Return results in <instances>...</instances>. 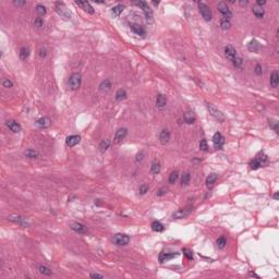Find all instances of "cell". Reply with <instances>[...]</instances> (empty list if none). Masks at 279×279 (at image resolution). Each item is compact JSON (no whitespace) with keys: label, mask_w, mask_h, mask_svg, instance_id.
<instances>
[{"label":"cell","mask_w":279,"mask_h":279,"mask_svg":"<svg viewBox=\"0 0 279 279\" xmlns=\"http://www.w3.org/2000/svg\"><path fill=\"white\" fill-rule=\"evenodd\" d=\"M267 156L265 155L263 152H260V153L256 155V157L254 158L253 160H251L250 162V169L252 170H257L260 169L261 167H263L265 164H267Z\"/></svg>","instance_id":"6da1fadb"},{"label":"cell","mask_w":279,"mask_h":279,"mask_svg":"<svg viewBox=\"0 0 279 279\" xmlns=\"http://www.w3.org/2000/svg\"><path fill=\"white\" fill-rule=\"evenodd\" d=\"M55 9H56V12H57L58 14H59L61 18H63V19L70 20L72 18L71 11L68 9V7L63 2H60V1L56 2L55 3Z\"/></svg>","instance_id":"7a4b0ae2"},{"label":"cell","mask_w":279,"mask_h":279,"mask_svg":"<svg viewBox=\"0 0 279 279\" xmlns=\"http://www.w3.org/2000/svg\"><path fill=\"white\" fill-rule=\"evenodd\" d=\"M82 83V77L80 73H73L71 77L69 78V81H68V84H69V87L73 91L78 90V88L81 86Z\"/></svg>","instance_id":"3957f363"},{"label":"cell","mask_w":279,"mask_h":279,"mask_svg":"<svg viewBox=\"0 0 279 279\" xmlns=\"http://www.w3.org/2000/svg\"><path fill=\"white\" fill-rule=\"evenodd\" d=\"M112 241H114V243L117 244V245L124 246V245H128V244H129L130 237L126 236V234H124V233H117L112 237Z\"/></svg>","instance_id":"277c9868"},{"label":"cell","mask_w":279,"mask_h":279,"mask_svg":"<svg viewBox=\"0 0 279 279\" xmlns=\"http://www.w3.org/2000/svg\"><path fill=\"white\" fill-rule=\"evenodd\" d=\"M206 106H207L208 111H209L210 116H212L213 118H215V119L217 120L218 122H224L225 121V116L222 115L221 111L218 110L217 108L213 105V104H207Z\"/></svg>","instance_id":"5b68a950"},{"label":"cell","mask_w":279,"mask_h":279,"mask_svg":"<svg viewBox=\"0 0 279 279\" xmlns=\"http://www.w3.org/2000/svg\"><path fill=\"white\" fill-rule=\"evenodd\" d=\"M198 10H200V13L202 14V17L204 18L205 21H210L213 18L212 14V10L208 7L206 3L204 2H198Z\"/></svg>","instance_id":"8992f818"},{"label":"cell","mask_w":279,"mask_h":279,"mask_svg":"<svg viewBox=\"0 0 279 279\" xmlns=\"http://www.w3.org/2000/svg\"><path fill=\"white\" fill-rule=\"evenodd\" d=\"M192 212H193V207L192 206H185L184 208H181V209L173 213L172 217H173V219H183V218L188 217Z\"/></svg>","instance_id":"52a82bcc"},{"label":"cell","mask_w":279,"mask_h":279,"mask_svg":"<svg viewBox=\"0 0 279 279\" xmlns=\"http://www.w3.org/2000/svg\"><path fill=\"white\" fill-rule=\"evenodd\" d=\"M217 9H218V11H219L220 13L222 14L224 19L230 20L232 18V12H231V10L229 9V7L227 6L226 2H219L217 5Z\"/></svg>","instance_id":"ba28073f"},{"label":"cell","mask_w":279,"mask_h":279,"mask_svg":"<svg viewBox=\"0 0 279 279\" xmlns=\"http://www.w3.org/2000/svg\"><path fill=\"white\" fill-rule=\"evenodd\" d=\"M8 219L10 220V221L14 222V224H18L20 225V226L22 227H30V222L27 221V219L25 217H23V216H19V215H11V216H9L8 217Z\"/></svg>","instance_id":"9c48e42d"},{"label":"cell","mask_w":279,"mask_h":279,"mask_svg":"<svg viewBox=\"0 0 279 279\" xmlns=\"http://www.w3.org/2000/svg\"><path fill=\"white\" fill-rule=\"evenodd\" d=\"M70 228H71L73 231H75L77 233L80 234H85L87 233V227L85 225L81 224V222H78V221H73L70 224Z\"/></svg>","instance_id":"30bf717a"},{"label":"cell","mask_w":279,"mask_h":279,"mask_svg":"<svg viewBox=\"0 0 279 279\" xmlns=\"http://www.w3.org/2000/svg\"><path fill=\"white\" fill-rule=\"evenodd\" d=\"M135 5L138 6V7L141 8L142 10H143V12H144V14H145L146 19H147V20H152V18H153V11H152V9L148 7L147 2H145V1H138V2H135Z\"/></svg>","instance_id":"8fae6325"},{"label":"cell","mask_w":279,"mask_h":279,"mask_svg":"<svg viewBox=\"0 0 279 279\" xmlns=\"http://www.w3.org/2000/svg\"><path fill=\"white\" fill-rule=\"evenodd\" d=\"M213 142H214L215 147L217 148V149H220L225 144V138L222 136L221 133L216 132V133L214 134V136H213Z\"/></svg>","instance_id":"7c38bea8"},{"label":"cell","mask_w":279,"mask_h":279,"mask_svg":"<svg viewBox=\"0 0 279 279\" xmlns=\"http://www.w3.org/2000/svg\"><path fill=\"white\" fill-rule=\"evenodd\" d=\"M179 255V253L177 252H170V253H167V252H161L159 254V262L160 263H165V262H168V261L172 260V258L177 257V256Z\"/></svg>","instance_id":"4fadbf2b"},{"label":"cell","mask_w":279,"mask_h":279,"mask_svg":"<svg viewBox=\"0 0 279 279\" xmlns=\"http://www.w3.org/2000/svg\"><path fill=\"white\" fill-rule=\"evenodd\" d=\"M225 56H226V58L229 60V61L232 62V60H233L238 55H237L236 49H234L231 45H227L226 47H225Z\"/></svg>","instance_id":"5bb4252c"},{"label":"cell","mask_w":279,"mask_h":279,"mask_svg":"<svg viewBox=\"0 0 279 279\" xmlns=\"http://www.w3.org/2000/svg\"><path fill=\"white\" fill-rule=\"evenodd\" d=\"M126 134H128V130H126V128H121V129H119L117 132H116L115 138H114V142H115L116 144H119L120 142L122 141V140H124V138H126Z\"/></svg>","instance_id":"9a60e30c"},{"label":"cell","mask_w":279,"mask_h":279,"mask_svg":"<svg viewBox=\"0 0 279 279\" xmlns=\"http://www.w3.org/2000/svg\"><path fill=\"white\" fill-rule=\"evenodd\" d=\"M6 126H7L12 132H14V133H18V132H20L22 130L21 124H20L19 122L15 121V120H8V121L6 122Z\"/></svg>","instance_id":"2e32d148"},{"label":"cell","mask_w":279,"mask_h":279,"mask_svg":"<svg viewBox=\"0 0 279 279\" xmlns=\"http://www.w3.org/2000/svg\"><path fill=\"white\" fill-rule=\"evenodd\" d=\"M75 5L79 6L81 9H83L85 12L90 13V14H93L94 13V8L91 6V3L87 2V1H75Z\"/></svg>","instance_id":"e0dca14e"},{"label":"cell","mask_w":279,"mask_h":279,"mask_svg":"<svg viewBox=\"0 0 279 279\" xmlns=\"http://www.w3.org/2000/svg\"><path fill=\"white\" fill-rule=\"evenodd\" d=\"M80 141H81V138H80V135L73 134V135L68 136L67 140H66V144H67L69 147H73V146H75L77 144H79Z\"/></svg>","instance_id":"ac0fdd59"},{"label":"cell","mask_w":279,"mask_h":279,"mask_svg":"<svg viewBox=\"0 0 279 279\" xmlns=\"http://www.w3.org/2000/svg\"><path fill=\"white\" fill-rule=\"evenodd\" d=\"M170 141V132L167 129H164L160 131L159 133V142L162 145H166Z\"/></svg>","instance_id":"d6986e66"},{"label":"cell","mask_w":279,"mask_h":279,"mask_svg":"<svg viewBox=\"0 0 279 279\" xmlns=\"http://www.w3.org/2000/svg\"><path fill=\"white\" fill-rule=\"evenodd\" d=\"M36 126L41 128V129H47V128H49L51 126V120L48 117H43L36 121Z\"/></svg>","instance_id":"ffe728a7"},{"label":"cell","mask_w":279,"mask_h":279,"mask_svg":"<svg viewBox=\"0 0 279 279\" xmlns=\"http://www.w3.org/2000/svg\"><path fill=\"white\" fill-rule=\"evenodd\" d=\"M167 105V98L166 96L162 95V94H158L157 97H156V106H157L158 109L162 110Z\"/></svg>","instance_id":"44dd1931"},{"label":"cell","mask_w":279,"mask_h":279,"mask_svg":"<svg viewBox=\"0 0 279 279\" xmlns=\"http://www.w3.org/2000/svg\"><path fill=\"white\" fill-rule=\"evenodd\" d=\"M252 12H253V14L255 15L257 19H262L263 17H264V14H265V11H264V9H263L262 7H258V6H253V8H252Z\"/></svg>","instance_id":"7402d4cb"},{"label":"cell","mask_w":279,"mask_h":279,"mask_svg":"<svg viewBox=\"0 0 279 279\" xmlns=\"http://www.w3.org/2000/svg\"><path fill=\"white\" fill-rule=\"evenodd\" d=\"M30 54H31L30 47H27V46H24V47H22L21 49H20V53H19L20 59H21V60H26L27 58L30 57Z\"/></svg>","instance_id":"603a6c76"},{"label":"cell","mask_w":279,"mask_h":279,"mask_svg":"<svg viewBox=\"0 0 279 279\" xmlns=\"http://www.w3.org/2000/svg\"><path fill=\"white\" fill-rule=\"evenodd\" d=\"M130 29H131L132 32H134L136 35H141V36L145 35V30H144L141 25H138V24H131V25H130Z\"/></svg>","instance_id":"cb8c5ba5"},{"label":"cell","mask_w":279,"mask_h":279,"mask_svg":"<svg viewBox=\"0 0 279 279\" xmlns=\"http://www.w3.org/2000/svg\"><path fill=\"white\" fill-rule=\"evenodd\" d=\"M217 179H218L217 173H210L209 176L206 178V185H207V188H210V186L214 185V183L217 181Z\"/></svg>","instance_id":"d4e9b609"},{"label":"cell","mask_w":279,"mask_h":279,"mask_svg":"<svg viewBox=\"0 0 279 279\" xmlns=\"http://www.w3.org/2000/svg\"><path fill=\"white\" fill-rule=\"evenodd\" d=\"M160 169H161V167H160V162L158 161V160H154V161L152 162V165H150V172L153 174H158L160 172Z\"/></svg>","instance_id":"484cf974"},{"label":"cell","mask_w":279,"mask_h":279,"mask_svg":"<svg viewBox=\"0 0 279 279\" xmlns=\"http://www.w3.org/2000/svg\"><path fill=\"white\" fill-rule=\"evenodd\" d=\"M110 88H111V82H110L108 79L104 80V81L99 84L100 92H108V91H110Z\"/></svg>","instance_id":"4316f807"},{"label":"cell","mask_w":279,"mask_h":279,"mask_svg":"<svg viewBox=\"0 0 279 279\" xmlns=\"http://www.w3.org/2000/svg\"><path fill=\"white\" fill-rule=\"evenodd\" d=\"M279 84V75L276 71H274L270 75V86L274 88H276Z\"/></svg>","instance_id":"83f0119b"},{"label":"cell","mask_w":279,"mask_h":279,"mask_svg":"<svg viewBox=\"0 0 279 279\" xmlns=\"http://www.w3.org/2000/svg\"><path fill=\"white\" fill-rule=\"evenodd\" d=\"M150 227H152V230L155 232H162L165 229L164 225L161 224V222L159 221H154L152 222V225H150Z\"/></svg>","instance_id":"f1b7e54d"},{"label":"cell","mask_w":279,"mask_h":279,"mask_svg":"<svg viewBox=\"0 0 279 279\" xmlns=\"http://www.w3.org/2000/svg\"><path fill=\"white\" fill-rule=\"evenodd\" d=\"M37 269H38V272L42 275H45V276H50V275L53 274L51 269L48 268L47 266H45V265H37Z\"/></svg>","instance_id":"f546056e"},{"label":"cell","mask_w":279,"mask_h":279,"mask_svg":"<svg viewBox=\"0 0 279 279\" xmlns=\"http://www.w3.org/2000/svg\"><path fill=\"white\" fill-rule=\"evenodd\" d=\"M116 100H118V102H122L123 99H126V92L124 88H119L117 91V93H116Z\"/></svg>","instance_id":"4dcf8cb0"},{"label":"cell","mask_w":279,"mask_h":279,"mask_svg":"<svg viewBox=\"0 0 279 279\" xmlns=\"http://www.w3.org/2000/svg\"><path fill=\"white\" fill-rule=\"evenodd\" d=\"M248 49L250 50L251 53H257L260 50V44L256 41H251L250 44L248 45Z\"/></svg>","instance_id":"1f68e13d"},{"label":"cell","mask_w":279,"mask_h":279,"mask_svg":"<svg viewBox=\"0 0 279 279\" xmlns=\"http://www.w3.org/2000/svg\"><path fill=\"white\" fill-rule=\"evenodd\" d=\"M123 9L124 7L122 5H117L111 9V13L114 14V17H119L122 13V11H123Z\"/></svg>","instance_id":"d6a6232c"},{"label":"cell","mask_w":279,"mask_h":279,"mask_svg":"<svg viewBox=\"0 0 279 279\" xmlns=\"http://www.w3.org/2000/svg\"><path fill=\"white\" fill-rule=\"evenodd\" d=\"M110 146V141L108 140V138H106V140H103V141L100 142L99 144V150L102 152V153H105L106 150L109 148Z\"/></svg>","instance_id":"836d02e7"},{"label":"cell","mask_w":279,"mask_h":279,"mask_svg":"<svg viewBox=\"0 0 279 279\" xmlns=\"http://www.w3.org/2000/svg\"><path fill=\"white\" fill-rule=\"evenodd\" d=\"M190 180H191V174L189 172H185V173L182 174V178H181V185L182 186H186L189 185L190 183Z\"/></svg>","instance_id":"e575fe53"},{"label":"cell","mask_w":279,"mask_h":279,"mask_svg":"<svg viewBox=\"0 0 279 279\" xmlns=\"http://www.w3.org/2000/svg\"><path fill=\"white\" fill-rule=\"evenodd\" d=\"M35 10H36V12H37V14L39 15V17H44V15L47 13V10H46V7L44 5H37L36 6V8H35Z\"/></svg>","instance_id":"d590c367"},{"label":"cell","mask_w":279,"mask_h":279,"mask_svg":"<svg viewBox=\"0 0 279 279\" xmlns=\"http://www.w3.org/2000/svg\"><path fill=\"white\" fill-rule=\"evenodd\" d=\"M183 120L186 122V123L191 124V123H194V121H195V117H194V115L192 114V112H186L185 115H184V117H183Z\"/></svg>","instance_id":"8d00e7d4"},{"label":"cell","mask_w":279,"mask_h":279,"mask_svg":"<svg viewBox=\"0 0 279 279\" xmlns=\"http://www.w3.org/2000/svg\"><path fill=\"white\" fill-rule=\"evenodd\" d=\"M24 155L26 156L27 158H37L38 157V153H37L35 149H32V148H29L27 150H25Z\"/></svg>","instance_id":"74e56055"},{"label":"cell","mask_w":279,"mask_h":279,"mask_svg":"<svg viewBox=\"0 0 279 279\" xmlns=\"http://www.w3.org/2000/svg\"><path fill=\"white\" fill-rule=\"evenodd\" d=\"M230 26H231V22H230V20L224 19V18L220 20V27H221L222 30H229Z\"/></svg>","instance_id":"f35d334b"},{"label":"cell","mask_w":279,"mask_h":279,"mask_svg":"<svg viewBox=\"0 0 279 279\" xmlns=\"http://www.w3.org/2000/svg\"><path fill=\"white\" fill-rule=\"evenodd\" d=\"M178 177H179L178 171H172L171 173L169 174V183H171V184L176 183V181L178 180Z\"/></svg>","instance_id":"ab89813d"},{"label":"cell","mask_w":279,"mask_h":279,"mask_svg":"<svg viewBox=\"0 0 279 279\" xmlns=\"http://www.w3.org/2000/svg\"><path fill=\"white\" fill-rule=\"evenodd\" d=\"M200 149L202 150V152H207L208 150V144H207V141H206L205 138H202V140H201Z\"/></svg>","instance_id":"60d3db41"},{"label":"cell","mask_w":279,"mask_h":279,"mask_svg":"<svg viewBox=\"0 0 279 279\" xmlns=\"http://www.w3.org/2000/svg\"><path fill=\"white\" fill-rule=\"evenodd\" d=\"M227 244V240L225 237H220V238L217 239V246L219 249H224Z\"/></svg>","instance_id":"b9f144b4"},{"label":"cell","mask_w":279,"mask_h":279,"mask_svg":"<svg viewBox=\"0 0 279 279\" xmlns=\"http://www.w3.org/2000/svg\"><path fill=\"white\" fill-rule=\"evenodd\" d=\"M268 123H269V126L275 132H278V121H277V120L269 119L268 120Z\"/></svg>","instance_id":"7bdbcfd3"},{"label":"cell","mask_w":279,"mask_h":279,"mask_svg":"<svg viewBox=\"0 0 279 279\" xmlns=\"http://www.w3.org/2000/svg\"><path fill=\"white\" fill-rule=\"evenodd\" d=\"M182 252H183L184 256H185L188 260H193V252H192L191 250H189V249H183Z\"/></svg>","instance_id":"ee69618b"},{"label":"cell","mask_w":279,"mask_h":279,"mask_svg":"<svg viewBox=\"0 0 279 279\" xmlns=\"http://www.w3.org/2000/svg\"><path fill=\"white\" fill-rule=\"evenodd\" d=\"M1 84H2V86L6 88H11L12 86H13V82L9 79H3L2 82H1Z\"/></svg>","instance_id":"f6af8a7d"},{"label":"cell","mask_w":279,"mask_h":279,"mask_svg":"<svg viewBox=\"0 0 279 279\" xmlns=\"http://www.w3.org/2000/svg\"><path fill=\"white\" fill-rule=\"evenodd\" d=\"M232 63H233V66L236 68H240L241 65H242V59H241L239 56H237V57L234 58L233 60H232Z\"/></svg>","instance_id":"bcb514c9"},{"label":"cell","mask_w":279,"mask_h":279,"mask_svg":"<svg viewBox=\"0 0 279 279\" xmlns=\"http://www.w3.org/2000/svg\"><path fill=\"white\" fill-rule=\"evenodd\" d=\"M34 25L39 29V27H42L44 25V20L42 19V18H36V19L34 20Z\"/></svg>","instance_id":"7dc6e473"},{"label":"cell","mask_w":279,"mask_h":279,"mask_svg":"<svg viewBox=\"0 0 279 279\" xmlns=\"http://www.w3.org/2000/svg\"><path fill=\"white\" fill-rule=\"evenodd\" d=\"M148 190H149V186L147 185V184H142L141 186H140V189H138V191H140V193L143 195V194H145L146 192H148Z\"/></svg>","instance_id":"c3c4849f"},{"label":"cell","mask_w":279,"mask_h":279,"mask_svg":"<svg viewBox=\"0 0 279 279\" xmlns=\"http://www.w3.org/2000/svg\"><path fill=\"white\" fill-rule=\"evenodd\" d=\"M46 56H47V50H46V48L42 47L41 49H39V57H41V58H45Z\"/></svg>","instance_id":"681fc988"},{"label":"cell","mask_w":279,"mask_h":279,"mask_svg":"<svg viewBox=\"0 0 279 279\" xmlns=\"http://www.w3.org/2000/svg\"><path fill=\"white\" fill-rule=\"evenodd\" d=\"M166 193H167V189H166V188H161V189H159V190H158L157 196H162V195H165Z\"/></svg>","instance_id":"f907efd6"},{"label":"cell","mask_w":279,"mask_h":279,"mask_svg":"<svg viewBox=\"0 0 279 279\" xmlns=\"http://www.w3.org/2000/svg\"><path fill=\"white\" fill-rule=\"evenodd\" d=\"M255 73L257 74V75H262L263 70H262V66H261V65H256V67H255Z\"/></svg>","instance_id":"816d5d0a"},{"label":"cell","mask_w":279,"mask_h":279,"mask_svg":"<svg viewBox=\"0 0 279 279\" xmlns=\"http://www.w3.org/2000/svg\"><path fill=\"white\" fill-rule=\"evenodd\" d=\"M143 158H144V153L143 152H141V153H138V155H136V162H138V161H142L143 160Z\"/></svg>","instance_id":"f5cc1de1"},{"label":"cell","mask_w":279,"mask_h":279,"mask_svg":"<svg viewBox=\"0 0 279 279\" xmlns=\"http://www.w3.org/2000/svg\"><path fill=\"white\" fill-rule=\"evenodd\" d=\"M13 5L14 6H17V7H23V6H25L26 5V2L25 1H13Z\"/></svg>","instance_id":"db71d44e"},{"label":"cell","mask_w":279,"mask_h":279,"mask_svg":"<svg viewBox=\"0 0 279 279\" xmlns=\"http://www.w3.org/2000/svg\"><path fill=\"white\" fill-rule=\"evenodd\" d=\"M91 278H99V279H103L104 276L100 274H97V273H93V274H91Z\"/></svg>","instance_id":"11a10c76"},{"label":"cell","mask_w":279,"mask_h":279,"mask_svg":"<svg viewBox=\"0 0 279 279\" xmlns=\"http://www.w3.org/2000/svg\"><path fill=\"white\" fill-rule=\"evenodd\" d=\"M265 5H266V1H262V0H258L257 2H256V6L262 7V8H263V6H265Z\"/></svg>","instance_id":"9f6ffc18"},{"label":"cell","mask_w":279,"mask_h":279,"mask_svg":"<svg viewBox=\"0 0 279 279\" xmlns=\"http://www.w3.org/2000/svg\"><path fill=\"white\" fill-rule=\"evenodd\" d=\"M274 198L275 200H278L279 198V195H278V192H276V193L274 194Z\"/></svg>","instance_id":"6f0895ef"},{"label":"cell","mask_w":279,"mask_h":279,"mask_svg":"<svg viewBox=\"0 0 279 279\" xmlns=\"http://www.w3.org/2000/svg\"><path fill=\"white\" fill-rule=\"evenodd\" d=\"M240 5H248V1H240Z\"/></svg>","instance_id":"680465c9"},{"label":"cell","mask_w":279,"mask_h":279,"mask_svg":"<svg viewBox=\"0 0 279 279\" xmlns=\"http://www.w3.org/2000/svg\"><path fill=\"white\" fill-rule=\"evenodd\" d=\"M153 5L154 6H158V5H159V2H153Z\"/></svg>","instance_id":"91938a15"}]
</instances>
